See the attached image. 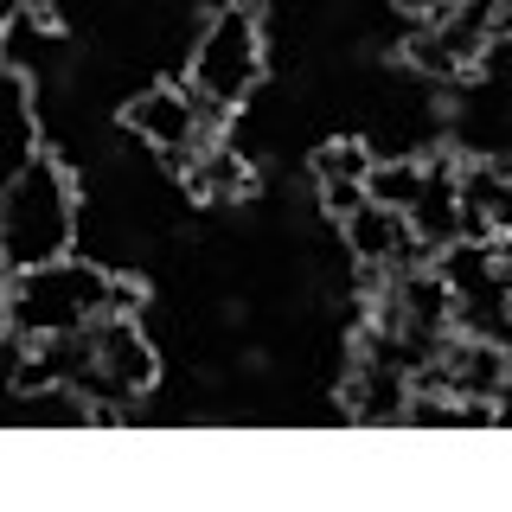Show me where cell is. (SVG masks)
<instances>
[{
	"label": "cell",
	"instance_id": "cell-2",
	"mask_svg": "<svg viewBox=\"0 0 512 512\" xmlns=\"http://www.w3.org/2000/svg\"><path fill=\"white\" fill-rule=\"evenodd\" d=\"M77 250V180L58 154L32 148L0 180V263L39 269Z\"/></svg>",
	"mask_w": 512,
	"mask_h": 512
},
{
	"label": "cell",
	"instance_id": "cell-12",
	"mask_svg": "<svg viewBox=\"0 0 512 512\" xmlns=\"http://www.w3.org/2000/svg\"><path fill=\"white\" fill-rule=\"evenodd\" d=\"M7 295H13V269L0 263V340H7Z\"/></svg>",
	"mask_w": 512,
	"mask_h": 512
},
{
	"label": "cell",
	"instance_id": "cell-8",
	"mask_svg": "<svg viewBox=\"0 0 512 512\" xmlns=\"http://www.w3.org/2000/svg\"><path fill=\"white\" fill-rule=\"evenodd\" d=\"M39 148V116H32V84L13 64H0V180Z\"/></svg>",
	"mask_w": 512,
	"mask_h": 512
},
{
	"label": "cell",
	"instance_id": "cell-4",
	"mask_svg": "<svg viewBox=\"0 0 512 512\" xmlns=\"http://www.w3.org/2000/svg\"><path fill=\"white\" fill-rule=\"evenodd\" d=\"M160 384V352L141 333L135 314H103L84 327V365H77L71 391L90 404V423H122V410H135Z\"/></svg>",
	"mask_w": 512,
	"mask_h": 512
},
{
	"label": "cell",
	"instance_id": "cell-6",
	"mask_svg": "<svg viewBox=\"0 0 512 512\" xmlns=\"http://www.w3.org/2000/svg\"><path fill=\"white\" fill-rule=\"evenodd\" d=\"M340 244L359 269H404V263H423V244L410 237V218L397 205H378V199H359L352 212H340Z\"/></svg>",
	"mask_w": 512,
	"mask_h": 512
},
{
	"label": "cell",
	"instance_id": "cell-5",
	"mask_svg": "<svg viewBox=\"0 0 512 512\" xmlns=\"http://www.w3.org/2000/svg\"><path fill=\"white\" fill-rule=\"evenodd\" d=\"M224 122H231V116L205 109L186 84H148V90H135V96L122 103V128H128V135H135L148 154L167 160V167H180V160L199 148V141H218Z\"/></svg>",
	"mask_w": 512,
	"mask_h": 512
},
{
	"label": "cell",
	"instance_id": "cell-11",
	"mask_svg": "<svg viewBox=\"0 0 512 512\" xmlns=\"http://www.w3.org/2000/svg\"><path fill=\"white\" fill-rule=\"evenodd\" d=\"M391 7L404 13V20H416V26H423V20H436V13L448 7V0H391Z\"/></svg>",
	"mask_w": 512,
	"mask_h": 512
},
{
	"label": "cell",
	"instance_id": "cell-1",
	"mask_svg": "<svg viewBox=\"0 0 512 512\" xmlns=\"http://www.w3.org/2000/svg\"><path fill=\"white\" fill-rule=\"evenodd\" d=\"M135 308H141V282H128L103 263H84V256H58V263L39 269H13L7 333L13 340H58V333H84L103 314H135Z\"/></svg>",
	"mask_w": 512,
	"mask_h": 512
},
{
	"label": "cell",
	"instance_id": "cell-7",
	"mask_svg": "<svg viewBox=\"0 0 512 512\" xmlns=\"http://www.w3.org/2000/svg\"><path fill=\"white\" fill-rule=\"evenodd\" d=\"M180 186H186L192 205H218L224 212V205H244L256 192V167L231 141H199V148L180 160Z\"/></svg>",
	"mask_w": 512,
	"mask_h": 512
},
{
	"label": "cell",
	"instance_id": "cell-3",
	"mask_svg": "<svg viewBox=\"0 0 512 512\" xmlns=\"http://www.w3.org/2000/svg\"><path fill=\"white\" fill-rule=\"evenodd\" d=\"M263 77H269L263 20H256V7L231 0V7H218L212 20L199 26V39H192L186 90L199 96L205 109H218V116H237V109H244L250 96L263 90Z\"/></svg>",
	"mask_w": 512,
	"mask_h": 512
},
{
	"label": "cell",
	"instance_id": "cell-9",
	"mask_svg": "<svg viewBox=\"0 0 512 512\" xmlns=\"http://www.w3.org/2000/svg\"><path fill=\"white\" fill-rule=\"evenodd\" d=\"M314 186H365V173H372V148H365L359 135H340L327 141V148H314Z\"/></svg>",
	"mask_w": 512,
	"mask_h": 512
},
{
	"label": "cell",
	"instance_id": "cell-10",
	"mask_svg": "<svg viewBox=\"0 0 512 512\" xmlns=\"http://www.w3.org/2000/svg\"><path fill=\"white\" fill-rule=\"evenodd\" d=\"M314 192H320V205H327L333 218H340V212H352V205L365 199V186H314Z\"/></svg>",
	"mask_w": 512,
	"mask_h": 512
}]
</instances>
